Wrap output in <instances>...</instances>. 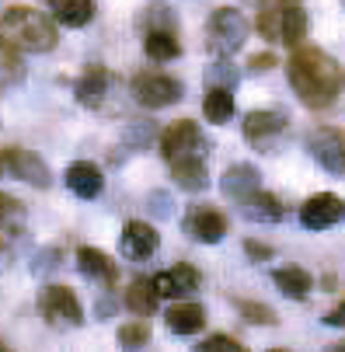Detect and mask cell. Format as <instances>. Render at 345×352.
I'll list each match as a JSON object with an SVG mask.
<instances>
[{"mask_svg":"<svg viewBox=\"0 0 345 352\" xmlns=\"http://www.w3.org/2000/svg\"><path fill=\"white\" fill-rule=\"evenodd\" d=\"M286 77H289V87L297 94V102L311 112L331 109L338 102L342 87H345L342 63L318 45H297L293 49V56L286 63Z\"/></svg>","mask_w":345,"mask_h":352,"instance_id":"cell-1","label":"cell"},{"mask_svg":"<svg viewBox=\"0 0 345 352\" xmlns=\"http://www.w3.org/2000/svg\"><path fill=\"white\" fill-rule=\"evenodd\" d=\"M0 32L14 49H25V53H53L60 32L49 21L42 11L25 8V4H11L4 14H0Z\"/></svg>","mask_w":345,"mask_h":352,"instance_id":"cell-2","label":"cell"},{"mask_svg":"<svg viewBox=\"0 0 345 352\" xmlns=\"http://www.w3.org/2000/svg\"><path fill=\"white\" fill-rule=\"evenodd\" d=\"M210 150H213V140L192 119H178L161 133V157L168 161V168L203 164V161H210Z\"/></svg>","mask_w":345,"mask_h":352,"instance_id":"cell-3","label":"cell"},{"mask_svg":"<svg viewBox=\"0 0 345 352\" xmlns=\"http://www.w3.org/2000/svg\"><path fill=\"white\" fill-rule=\"evenodd\" d=\"M248 32H252V25L237 8H216L206 21V49L216 60H230L234 53L244 49Z\"/></svg>","mask_w":345,"mask_h":352,"instance_id":"cell-4","label":"cell"},{"mask_svg":"<svg viewBox=\"0 0 345 352\" xmlns=\"http://www.w3.org/2000/svg\"><path fill=\"white\" fill-rule=\"evenodd\" d=\"M129 91H133V102L140 105V109H168V105H175V102H181L185 98V87H181V80H175V77H168V74H136L133 77V84H129Z\"/></svg>","mask_w":345,"mask_h":352,"instance_id":"cell-5","label":"cell"},{"mask_svg":"<svg viewBox=\"0 0 345 352\" xmlns=\"http://www.w3.org/2000/svg\"><path fill=\"white\" fill-rule=\"evenodd\" d=\"M38 311L45 318V324H53V328H80L84 324V307H80V300L70 286H45L38 293Z\"/></svg>","mask_w":345,"mask_h":352,"instance_id":"cell-6","label":"cell"},{"mask_svg":"<svg viewBox=\"0 0 345 352\" xmlns=\"http://www.w3.org/2000/svg\"><path fill=\"white\" fill-rule=\"evenodd\" d=\"M230 230V220L223 210L210 206V203H192L181 217V234L195 244H220Z\"/></svg>","mask_w":345,"mask_h":352,"instance_id":"cell-7","label":"cell"},{"mask_svg":"<svg viewBox=\"0 0 345 352\" xmlns=\"http://www.w3.org/2000/svg\"><path fill=\"white\" fill-rule=\"evenodd\" d=\"M286 126H289L286 112H279V109H255V112L244 116L241 133L258 150V154H272V150L279 146V140H282V133H286Z\"/></svg>","mask_w":345,"mask_h":352,"instance_id":"cell-8","label":"cell"},{"mask_svg":"<svg viewBox=\"0 0 345 352\" xmlns=\"http://www.w3.org/2000/svg\"><path fill=\"white\" fill-rule=\"evenodd\" d=\"M307 154L335 178L345 175V133L335 126H318L307 133Z\"/></svg>","mask_w":345,"mask_h":352,"instance_id":"cell-9","label":"cell"},{"mask_svg":"<svg viewBox=\"0 0 345 352\" xmlns=\"http://www.w3.org/2000/svg\"><path fill=\"white\" fill-rule=\"evenodd\" d=\"M0 161H4V171L25 185H35V188H49L53 185V171H49V164L35 154V150H25V146H4V154H0Z\"/></svg>","mask_w":345,"mask_h":352,"instance_id":"cell-10","label":"cell"},{"mask_svg":"<svg viewBox=\"0 0 345 352\" xmlns=\"http://www.w3.org/2000/svg\"><path fill=\"white\" fill-rule=\"evenodd\" d=\"M119 84V74L102 67V63H91L77 80H74V98H77V105L80 109H102L109 102V94L112 87Z\"/></svg>","mask_w":345,"mask_h":352,"instance_id":"cell-11","label":"cell"},{"mask_svg":"<svg viewBox=\"0 0 345 352\" xmlns=\"http://www.w3.org/2000/svg\"><path fill=\"white\" fill-rule=\"evenodd\" d=\"M345 220V203L335 192H318L311 199H304L300 206V227L304 230H331Z\"/></svg>","mask_w":345,"mask_h":352,"instance_id":"cell-12","label":"cell"},{"mask_svg":"<svg viewBox=\"0 0 345 352\" xmlns=\"http://www.w3.org/2000/svg\"><path fill=\"white\" fill-rule=\"evenodd\" d=\"M157 248H161V234L146 223V220H129V223L122 227V237H119L122 258H129V262H146V258L157 255Z\"/></svg>","mask_w":345,"mask_h":352,"instance_id":"cell-13","label":"cell"},{"mask_svg":"<svg viewBox=\"0 0 345 352\" xmlns=\"http://www.w3.org/2000/svg\"><path fill=\"white\" fill-rule=\"evenodd\" d=\"M77 269H80V276H87L91 283L105 286V289H115V283H119V265L112 262V255H105L102 248L80 244L77 248Z\"/></svg>","mask_w":345,"mask_h":352,"instance_id":"cell-14","label":"cell"},{"mask_svg":"<svg viewBox=\"0 0 345 352\" xmlns=\"http://www.w3.org/2000/svg\"><path fill=\"white\" fill-rule=\"evenodd\" d=\"M151 279H154L157 293L168 296V300H175V296H188V293L199 289V283H203L199 269L188 265V262H175V269H164V272H157V276H151Z\"/></svg>","mask_w":345,"mask_h":352,"instance_id":"cell-15","label":"cell"},{"mask_svg":"<svg viewBox=\"0 0 345 352\" xmlns=\"http://www.w3.org/2000/svg\"><path fill=\"white\" fill-rule=\"evenodd\" d=\"M63 185H67L77 199L91 203V199L102 195V188H105V175H102V168L91 164V161H74V164L67 168V175H63Z\"/></svg>","mask_w":345,"mask_h":352,"instance_id":"cell-16","label":"cell"},{"mask_svg":"<svg viewBox=\"0 0 345 352\" xmlns=\"http://www.w3.org/2000/svg\"><path fill=\"white\" fill-rule=\"evenodd\" d=\"M258 188H262V175H258L255 164H230L220 178V192L234 206H241L244 199H248L252 192H258Z\"/></svg>","mask_w":345,"mask_h":352,"instance_id":"cell-17","label":"cell"},{"mask_svg":"<svg viewBox=\"0 0 345 352\" xmlns=\"http://www.w3.org/2000/svg\"><path fill=\"white\" fill-rule=\"evenodd\" d=\"M237 210H241L244 220H252V223H282V220H286V206L279 203L272 192H265V188L252 192Z\"/></svg>","mask_w":345,"mask_h":352,"instance_id":"cell-18","label":"cell"},{"mask_svg":"<svg viewBox=\"0 0 345 352\" xmlns=\"http://www.w3.org/2000/svg\"><path fill=\"white\" fill-rule=\"evenodd\" d=\"M143 53L154 63H171L181 56V42H178V28H143L140 35Z\"/></svg>","mask_w":345,"mask_h":352,"instance_id":"cell-19","label":"cell"},{"mask_svg":"<svg viewBox=\"0 0 345 352\" xmlns=\"http://www.w3.org/2000/svg\"><path fill=\"white\" fill-rule=\"evenodd\" d=\"M272 286L289 300H307L314 289V276L300 265H282V269H272Z\"/></svg>","mask_w":345,"mask_h":352,"instance_id":"cell-20","label":"cell"},{"mask_svg":"<svg viewBox=\"0 0 345 352\" xmlns=\"http://www.w3.org/2000/svg\"><path fill=\"white\" fill-rule=\"evenodd\" d=\"M164 324L171 335H181V338H192L206 328V311L199 304H175L168 314H164Z\"/></svg>","mask_w":345,"mask_h":352,"instance_id":"cell-21","label":"cell"},{"mask_svg":"<svg viewBox=\"0 0 345 352\" xmlns=\"http://www.w3.org/2000/svg\"><path fill=\"white\" fill-rule=\"evenodd\" d=\"M49 11L63 28H84L94 21V0H49Z\"/></svg>","mask_w":345,"mask_h":352,"instance_id":"cell-22","label":"cell"},{"mask_svg":"<svg viewBox=\"0 0 345 352\" xmlns=\"http://www.w3.org/2000/svg\"><path fill=\"white\" fill-rule=\"evenodd\" d=\"M161 300H164V296L157 293L154 279H136V283H129V289H126V307H129L133 314H140V318H151V314L157 311Z\"/></svg>","mask_w":345,"mask_h":352,"instance_id":"cell-23","label":"cell"},{"mask_svg":"<svg viewBox=\"0 0 345 352\" xmlns=\"http://www.w3.org/2000/svg\"><path fill=\"white\" fill-rule=\"evenodd\" d=\"M203 112L213 126H223L234 119V87H223V84H210L206 98H203Z\"/></svg>","mask_w":345,"mask_h":352,"instance_id":"cell-24","label":"cell"},{"mask_svg":"<svg viewBox=\"0 0 345 352\" xmlns=\"http://www.w3.org/2000/svg\"><path fill=\"white\" fill-rule=\"evenodd\" d=\"M282 14H286V0H258V18L255 28L269 42H282Z\"/></svg>","mask_w":345,"mask_h":352,"instance_id":"cell-25","label":"cell"},{"mask_svg":"<svg viewBox=\"0 0 345 352\" xmlns=\"http://www.w3.org/2000/svg\"><path fill=\"white\" fill-rule=\"evenodd\" d=\"M28 227V210L21 199L8 195V192H0V234H8V237H21Z\"/></svg>","mask_w":345,"mask_h":352,"instance_id":"cell-26","label":"cell"},{"mask_svg":"<svg viewBox=\"0 0 345 352\" xmlns=\"http://www.w3.org/2000/svg\"><path fill=\"white\" fill-rule=\"evenodd\" d=\"M307 38V11L300 0H286V14H282V45L297 49Z\"/></svg>","mask_w":345,"mask_h":352,"instance_id":"cell-27","label":"cell"},{"mask_svg":"<svg viewBox=\"0 0 345 352\" xmlns=\"http://www.w3.org/2000/svg\"><path fill=\"white\" fill-rule=\"evenodd\" d=\"M171 178L181 192H206L210 188V164H181V168H171Z\"/></svg>","mask_w":345,"mask_h":352,"instance_id":"cell-28","label":"cell"},{"mask_svg":"<svg viewBox=\"0 0 345 352\" xmlns=\"http://www.w3.org/2000/svg\"><path fill=\"white\" fill-rule=\"evenodd\" d=\"M146 342H151V321L146 318H133L126 324H119V345L122 349H143Z\"/></svg>","mask_w":345,"mask_h":352,"instance_id":"cell-29","label":"cell"},{"mask_svg":"<svg viewBox=\"0 0 345 352\" xmlns=\"http://www.w3.org/2000/svg\"><path fill=\"white\" fill-rule=\"evenodd\" d=\"M237 314H241L244 324H262V328H276L279 324L276 311L265 307V304H255V300H237Z\"/></svg>","mask_w":345,"mask_h":352,"instance_id":"cell-30","label":"cell"},{"mask_svg":"<svg viewBox=\"0 0 345 352\" xmlns=\"http://www.w3.org/2000/svg\"><path fill=\"white\" fill-rule=\"evenodd\" d=\"M140 28H178V14L168 4H146L140 14Z\"/></svg>","mask_w":345,"mask_h":352,"instance_id":"cell-31","label":"cell"},{"mask_svg":"<svg viewBox=\"0 0 345 352\" xmlns=\"http://www.w3.org/2000/svg\"><path fill=\"white\" fill-rule=\"evenodd\" d=\"M195 349H199V352H244V345H241L234 335H210V338H203Z\"/></svg>","mask_w":345,"mask_h":352,"instance_id":"cell-32","label":"cell"},{"mask_svg":"<svg viewBox=\"0 0 345 352\" xmlns=\"http://www.w3.org/2000/svg\"><path fill=\"white\" fill-rule=\"evenodd\" d=\"M237 80H241V74L227 63V60H216L213 63V70H210V84H223V87H237Z\"/></svg>","mask_w":345,"mask_h":352,"instance_id":"cell-33","label":"cell"},{"mask_svg":"<svg viewBox=\"0 0 345 352\" xmlns=\"http://www.w3.org/2000/svg\"><path fill=\"white\" fill-rule=\"evenodd\" d=\"M244 255H248L252 262H269L272 258V248L262 244V241H244Z\"/></svg>","mask_w":345,"mask_h":352,"instance_id":"cell-34","label":"cell"},{"mask_svg":"<svg viewBox=\"0 0 345 352\" xmlns=\"http://www.w3.org/2000/svg\"><path fill=\"white\" fill-rule=\"evenodd\" d=\"M321 321H324L328 328H345V300H342V304H335V307H331Z\"/></svg>","mask_w":345,"mask_h":352,"instance_id":"cell-35","label":"cell"},{"mask_svg":"<svg viewBox=\"0 0 345 352\" xmlns=\"http://www.w3.org/2000/svg\"><path fill=\"white\" fill-rule=\"evenodd\" d=\"M272 67H276V56H272V53H262V56H252V60H248V70H252V74H265V70H272Z\"/></svg>","mask_w":345,"mask_h":352,"instance_id":"cell-36","label":"cell"},{"mask_svg":"<svg viewBox=\"0 0 345 352\" xmlns=\"http://www.w3.org/2000/svg\"><path fill=\"white\" fill-rule=\"evenodd\" d=\"M8 349H11V345H8V342H4V338H0V352H8Z\"/></svg>","mask_w":345,"mask_h":352,"instance_id":"cell-37","label":"cell"},{"mask_svg":"<svg viewBox=\"0 0 345 352\" xmlns=\"http://www.w3.org/2000/svg\"><path fill=\"white\" fill-rule=\"evenodd\" d=\"M331 349H345V342H335V345H331Z\"/></svg>","mask_w":345,"mask_h":352,"instance_id":"cell-38","label":"cell"},{"mask_svg":"<svg viewBox=\"0 0 345 352\" xmlns=\"http://www.w3.org/2000/svg\"><path fill=\"white\" fill-rule=\"evenodd\" d=\"M0 45H4V32H0Z\"/></svg>","mask_w":345,"mask_h":352,"instance_id":"cell-39","label":"cell"},{"mask_svg":"<svg viewBox=\"0 0 345 352\" xmlns=\"http://www.w3.org/2000/svg\"><path fill=\"white\" fill-rule=\"evenodd\" d=\"M0 171H4V161H0Z\"/></svg>","mask_w":345,"mask_h":352,"instance_id":"cell-40","label":"cell"}]
</instances>
